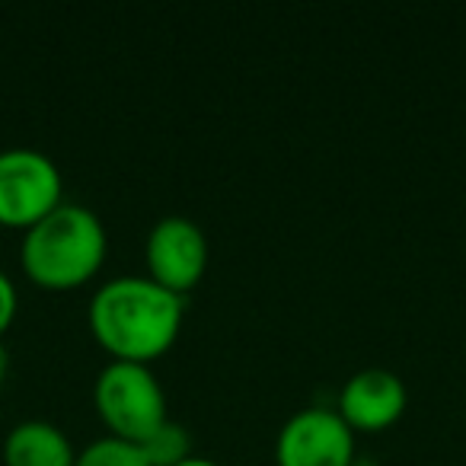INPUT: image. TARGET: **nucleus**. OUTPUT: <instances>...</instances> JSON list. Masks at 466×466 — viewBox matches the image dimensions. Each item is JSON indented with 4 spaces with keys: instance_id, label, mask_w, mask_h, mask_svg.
Masks as SVG:
<instances>
[{
    "instance_id": "nucleus-13",
    "label": "nucleus",
    "mask_w": 466,
    "mask_h": 466,
    "mask_svg": "<svg viewBox=\"0 0 466 466\" xmlns=\"http://www.w3.org/2000/svg\"><path fill=\"white\" fill-rule=\"evenodd\" d=\"M7 349H4V345H0V380H4V377H7Z\"/></svg>"
},
{
    "instance_id": "nucleus-12",
    "label": "nucleus",
    "mask_w": 466,
    "mask_h": 466,
    "mask_svg": "<svg viewBox=\"0 0 466 466\" xmlns=\"http://www.w3.org/2000/svg\"><path fill=\"white\" fill-rule=\"evenodd\" d=\"M173 466H220L218 460H211V457H198V453H188L186 460H179V463H173Z\"/></svg>"
},
{
    "instance_id": "nucleus-1",
    "label": "nucleus",
    "mask_w": 466,
    "mask_h": 466,
    "mask_svg": "<svg viewBox=\"0 0 466 466\" xmlns=\"http://www.w3.org/2000/svg\"><path fill=\"white\" fill-rule=\"evenodd\" d=\"M182 310V294L150 275H116L90 298V326L116 358L150 361L173 345Z\"/></svg>"
},
{
    "instance_id": "nucleus-11",
    "label": "nucleus",
    "mask_w": 466,
    "mask_h": 466,
    "mask_svg": "<svg viewBox=\"0 0 466 466\" xmlns=\"http://www.w3.org/2000/svg\"><path fill=\"white\" fill-rule=\"evenodd\" d=\"M16 313V285L4 268H0V332L7 329Z\"/></svg>"
},
{
    "instance_id": "nucleus-8",
    "label": "nucleus",
    "mask_w": 466,
    "mask_h": 466,
    "mask_svg": "<svg viewBox=\"0 0 466 466\" xmlns=\"http://www.w3.org/2000/svg\"><path fill=\"white\" fill-rule=\"evenodd\" d=\"M4 460L7 466H74L77 451L61 425L48 419H23L10 428Z\"/></svg>"
},
{
    "instance_id": "nucleus-3",
    "label": "nucleus",
    "mask_w": 466,
    "mask_h": 466,
    "mask_svg": "<svg viewBox=\"0 0 466 466\" xmlns=\"http://www.w3.org/2000/svg\"><path fill=\"white\" fill-rule=\"evenodd\" d=\"M93 400L112 434L128 441H144L169 419L163 383L147 361L112 358L96 374Z\"/></svg>"
},
{
    "instance_id": "nucleus-9",
    "label": "nucleus",
    "mask_w": 466,
    "mask_h": 466,
    "mask_svg": "<svg viewBox=\"0 0 466 466\" xmlns=\"http://www.w3.org/2000/svg\"><path fill=\"white\" fill-rule=\"evenodd\" d=\"M74 466H150V460L137 441L118 438V434H103V438L90 441L77 453Z\"/></svg>"
},
{
    "instance_id": "nucleus-5",
    "label": "nucleus",
    "mask_w": 466,
    "mask_h": 466,
    "mask_svg": "<svg viewBox=\"0 0 466 466\" xmlns=\"http://www.w3.org/2000/svg\"><path fill=\"white\" fill-rule=\"evenodd\" d=\"M279 466H351L355 428L332 406H304L281 425L275 441Z\"/></svg>"
},
{
    "instance_id": "nucleus-7",
    "label": "nucleus",
    "mask_w": 466,
    "mask_h": 466,
    "mask_svg": "<svg viewBox=\"0 0 466 466\" xmlns=\"http://www.w3.org/2000/svg\"><path fill=\"white\" fill-rule=\"evenodd\" d=\"M406 383L387 368H361L339 390V412L351 428H383L406 409Z\"/></svg>"
},
{
    "instance_id": "nucleus-10",
    "label": "nucleus",
    "mask_w": 466,
    "mask_h": 466,
    "mask_svg": "<svg viewBox=\"0 0 466 466\" xmlns=\"http://www.w3.org/2000/svg\"><path fill=\"white\" fill-rule=\"evenodd\" d=\"M137 444L144 447L150 466H173L192 453V441H188L186 425H179V421H173V419H167L160 428H154V431L144 441H137Z\"/></svg>"
},
{
    "instance_id": "nucleus-4",
    "label": "nucleus",
    "mask_w": 466,
    "mask_h": 466,
    "mask_svg": "<svg viewBox=\"0 0 466 466\" xmlns=\"http://www.w3.org/2000/svg\"><path fill=\"white\" fill-rule=\"evenodd\" d=\"M61 205V169L46 150H0V224H35Z\"/></svg>"
},
{
    "instance_id": "nucleus-2",
    "label": "nucleus",
    "mask_w": 466,
    "mask_h": 466,
    "mask_svg": "<svg viewBox=\"0 0 466 466\" xmlns=\"http://www.w3.org/2000/svg\"><path fill=\"white\" fill-rule=\"evenodd\" d=\"M106 224L90 205L61 201L23 233V268L46 288H74L106 259Z\"/></svg>"
},
{
    "instance_id": "nucleus-6",
    "label": "nucleus",
    "mask_w": 466,
    "mask_h": 466,
    "mask_svg": "<svg viewBox=\"0 0 466 466\" xmlns=\"http://www.w3.org/2000/svg\"><path fill=\"white\" fill-rule=\"evenodd\" d=\"M144 253L150 279L167 285L169 291L186 294L208 268V237L186 214H167L150 227Z\"/></svg>"
}]
</instances>
